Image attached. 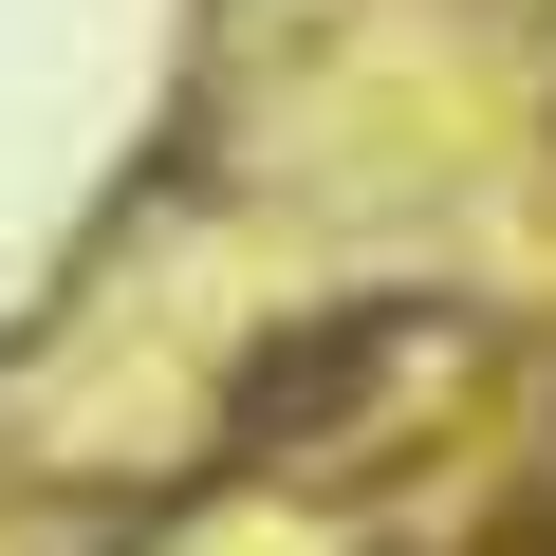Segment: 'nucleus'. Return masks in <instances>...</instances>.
Masks as SVG:
<instances>
[{
    "label": "nucleus",
    "instance_id": "f257e3e1",
    "mask_svg": "<svg viewBox=\"0 0 556 556\" xmlns=\"http://www.w3.org/2000/svg\"><path fill=\"white\" fill-rule=\"evenodd\" d=\"M390 353H408V316H334V334H298V353H260V371H241V427H260V445H298V427H334Z\"/></svg>",
    "mask_w": 556,
    "mask_h": 556
}]
</instances>
